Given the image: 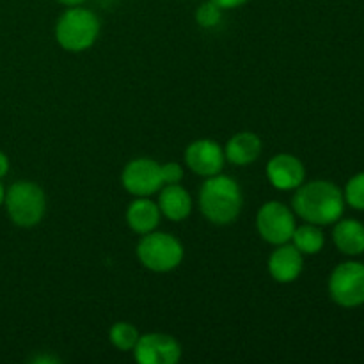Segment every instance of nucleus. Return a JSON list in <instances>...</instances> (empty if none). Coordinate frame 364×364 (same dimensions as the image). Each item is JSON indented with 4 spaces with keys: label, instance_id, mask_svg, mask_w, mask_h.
Instances as JSON below:
<instances>
[{
    "label": "nucleus",
    "instance_id": "obj_15",
    "mask_svg": "<svg viewBox=\"0 0 364 364\" xmlns=\"http://www.w3.org/2000/svg\"><path fill=\"white\" fill-rule=\"evenodd\" d=\"M159 205L149 198H135L127 208V224L137 235L151 233L160 224Z\"/></svg>",
    "mask_w": 364,
    "mask_h": 364
},
{
    "label": "nucleus",
    "instance_id": "obj_8",
    "mask_svg": "<svg viewBox=\"0 0 364 364\" xmlns=\"http://www.w3.org/2000/svg\"><path fill=\"white\" fill-rule=\"evenodd\" d=\"M121 183L134 198H151L164 187L160 164L151 159L132 160L124 166Z\"/></svg>",
    "mask_w": 364,
    "mask_h": 364
},
{
    "label": "nucleus",
    "instance_id": "obj_19",
    "mask_svg": "<svg viewBox=\"0 0 364 364\" xmlns=\"http://www.w3.org/2000/svg\"><path fill=\"white\" fill-rule=\"evenodd\" d=\"M345 203L354 210L364 212V173H358L347 181L343 191Z\"/></svg>",
    "mask_w": 364,
    "mask_h": 364
},
{
    "label": "nucleus",
    "instance_id": "obj_20",
    "mask_svg": "<svg viewBox=\"0 0 364 364\" xmlns=\"http://www.w3.org/2000/svg\"><path fill=\"white\" fill-rule=\"evenodd\" d=\"M220 18H223V9L210 0L203 2L196 11V21L203 28H215L220 23Z\"/></svg>",
    "mask_w": 364,
    "mask_h": 364
},
{
    "label": "nucleus",
    "instance_id": "obj_23",
    "mask_svg": "<svg viewBox=\"0 0 364 364\" xmlns=\"http://www.w3.org/2000/svg\"><path fill=\"white\" fill-rule=\"evenodd\" d=\"M9 173V159H7L6 153L0 151V178H4Z\"/></svg>",
    "mask_w": 364,
    "mask_h": 364
},
{
    "label": "nucleus",
    "instance_id": "obj_2",
    "mask_svg": "<svg viewBox=\"0 0 364 364\" xmlns=\"http://www.w3.org/2000/svg\"><path fill=\"white\" fill-rule=\"evenodd\" d=\"M244 206V196L237 181L226 174L208 176L199 188V210L215 226L235 223Z\"/></svg>",
    "mask_w": 364,
    "mask_h": 364
},
{
    "label": "nucleus",
    "instance_id": "obj_6",
    "mask_svg": "<svg viewBox=\"0 0 364 364\" xmlns=\"http://www.w3.org/2000/svg\"><path fill=\"white\" fill-rule=\"evenodd\" d=\"M329 295L338 306L347 309L364 304V263L345 262L331 272Z\"/></svg>",
    "mask_w": 364,
    "mask_h": 364
},
{
    "label": "nucleus",
    "instance_id": "obj_12",
    "mask_svg": "<svg viewBox=\"0 0 364 364\" xmlns=\"http://www.w3.org/2000/svg\"><path fill=\"white\" fill-rule=\"evenodd\" d=\"M302 252L294 244L276 245L269 258V274L274 281L281 284L294 283L299 279L304 269V258Z\"/></svg>",
    "mask_w": 364,
    "mask_h": 364
},
{
    "label": "nucleus",
    "instance_id": "obj_1",
    "mask_svg": "<svg viewBox=\"0 0 364 364\" xmlns=\"http://www.w3.org/2000/svg\"><path fill=\"white\" fill-rule=\"evenodd\" d=\"M291 210L304 223L316 226H331L341 219L345 212L343 191L327 180H313L295 188Z\"/></svg>",
    "mask_w": 364,
    "mask_h": 364
},
{
    "label": "nucleus",
    "instance_id": "obj_14",
    "mask_svg": "<svg viewBox=\"0 0 364 364\" xmlns=\"http://www.w3.org/2000/svg\"><path fill=\"white\" fill-rule=\"evenodd\" d=\"M259 155H262V139L252 132L235 134L224 148V156L228 162L238 167L256 162Z\"/></svg>",
    "mask_w": 364,
    "mask_h": 364
},
{
    "label": "nucleus",
    "instance_id": "obj_22",
    "mask_svg": "<svg viewBox=\"0 0 364 364\" xmlns=\"http://www.w3.org/2000/svg\"><path fill=\"white\" fill-rule=\"evenodd\" d=\"M210 2L217 4V6L224 11V9H235V7L244 6V4H247L249 0H210Z\"/></svg>",
    "mask_w": 364,
    "mask_h": 364
},
{
    "label": "nucleus",
    "instance_id": "obj_10",
    "mask_svg": "<svg viewBox=\"0 0 364 364\" xmlns=\"http://www.w3.org/2000/svg\"><path fill=\"white\" fill-rule=\"evenodd\" d=\"M224 162V149L212 139H199L185 149V164L198 176L208 178L223 173Z\"/></svg>",
    "mask_w": 364,
    "mask_h": 364
},
{
    "label": "nucleus",
    "instance_id": "obj_3",
    "mask_svg": "<svg viewBox=\"0 0 364 364\" xmlns=\"http://www.w3.org/2000/svg\"><path fill=\"white\" fill-rule=\"evenodd\" d=\"M100 36V18L91 9L70 6L55 23V39L66 52H85Z\"/></svg>",
    "mask_w": 364,
    "mask_h": 364
},
{
    "label": "nucleus",
    "instance_id": "obj_11",
    "mask_svg": "<svg viewBox=\"0 0 364 364\" xmlns=\"http://www.w3.org/2000/svg\"><path fill=\"white\" fill-rule=\"evenodd\" d=\"M267 178L277 191H295L306 180V167L295 155L279 153L267 164Z\"/></svg>",
    "mask_w": 364,
    "mask_h": 364
},
{
    "label": "nucleus",
    "instance_id": "obj_25",
    "mask_svg": "<svg viewBox=\"0 0 364 364\" xmlns=\"http://www.w3.org/2000/svg\"><path fill=\"white\" fill-rule=\"evenodd\" d=\"M4 198H6V188H4V185L0 183V206L4 205Z\"/></svg>",
    "mask_w": 364,
    "mask_h": 364
},
{
    "label": "nucleus",
    "instance_id": "obj_7",
    "mask_svg": "<svg viewBox=\"0 0 364 364\" xmlns=\"http://www.w3.org/2000/svg\"><path fill=\"white\" fill-rule=\"evenodd\" d=\"M256 228L267 244H287L291 240V235L297 228L294 210L279 201L265 203L256 215Z\"/></svg>",
    "mask_w": 364,
    "mask_h": 364
},
{
    "label": "nucleus",
    "instance_id": "obj_21",
    "mask_svg": "<svg viewBox=\"0 0 364 364\" xmlns=\"http://www.w3.org/2000/svg\"><path fill=\"white\" fill-rule=\"evenodd\" d=\"M160 174H162L164 185L181 183V178H183V167H181L178 162L160 164Z\"/></svg>",
    "mask_w": 364,
    "mask_h": 364
},
{
    "label": "nucleus",
    "instance_id": "obj_17",
    "mask_svg": "<svg viewBox=\"0 0 364 364\" xmlns=\"http://www.w3.org/2000/svg\"><path fill=\"white\" fill-rule=\"evenodd\" d=\"M291 242L302 255L315 256L326 245V237H323V231L320 230V226L306 223L302 226L295 228L294 235H291Z\"/></svg>",
    "mask_w": 364,
    "mask_h": 364
},
{
    "label": "nucleus",
    "instance_id": "obj_9",
    "mask_svg": "<svg viewBox=\"0 0 364 364\" xmlns=\"http://www.w3.org/2000/svg\"><path fill=\"white\" fill-rule=\"evenodd\" d=\"M132 352L139 364H176L181 359V345L164 333L142 334Z\"/></svg>",
    "mask_w": 364,
    "mask_h": 364
},
{
    "label": "nucleus",
    "instance_id": "obj_18",
    "mask_svg": "<svg viewBox=\"0 0 364 364\" xmlns=\"http://www.w3.org/2000/svg\"><path fill=\"white\" fill-rule=\"evenodd\" d=\"M139 331L137 327L132 326L128 322H116L109 331V340L117 350L121 352H132L135 343L139 341Z\"/></svg>",
    "mask_w": 364,
    "mask_h": 364
},
{
    "label": "nucleus",
    "instance_id": "obj_16",
    "mask_svg": "<svg viewBox=\"0 0 364 364\" xmlns=\"http://www.w3.org/2000/svg\"><path fill=\"white\" fill-rule=\"evenodd\" d=\"M333 242L338 251L347 256L364 252V224L358 219H338L334 223Z\"/></svg>",
    "mask_w": 364,
    "mask_h": 364
},
{
    "label": "nucleus",
    "instance_id": "obj_13",
    "mask_svg": "<svg viewBox=\"0 0 364 364\" xmlns=\"http://www.w3.org/2000/svg\"><path fill=\"white\" fill-rule=\"evenodd\" d=\"M159 208L164 217L173 223H181L187 219L192 212V196L180 183L164 185L160 188Z\"/></svg>",
    "mask_w": 364,
    "mask_h": 364
},
{
    "label": "nucleus",
    "instance_id": "obj_4",
    "mask_svg": "<svg viewBox=\"0 0 364 364\" xmlns=\"http://www.w3.org/2000/svg\"><path fill=\"white\" fill-rule=\"evenodd\" d=\"M4 206L11 223L20 228H34L46 212V198L43 188L32 181H16L6 191Z\"/></svg>",
    "mask_w": 364,
    "mask_h": 364
},
{
    "label": "nucleus",
    "instance_id": "obj_24",
    "mask_svg": "<svg viewBox=\"0 0 364 364\" xmlns=\"http://www.w3.org/2000/svg\"><path fill=\"white\" fill-rule=\"evenodd\" d=\"M57 2L63 4V6H66V7H70V6H82L85 0H57Z\"/></svg>",
    "mask_w": 364,
    "mask_h": 364
},
{
    "label": "nucleus",
    "instance_id": "obj_5",
    "mask_svg": "<svg viewBox=\"0 0 364 364\" xmlns=\"http://www.w3.org/2000/svg\"><path fill=\"white\" fill-rule=\"evenodd\" d=\"M183 245L176 237L169 233H151L142 235L137 245V258L144 269L156 274H166L178 269L183 262Z\"/></svg>",
    "mask_w": 364,
    "mask_h": 364
}]
</instances>
